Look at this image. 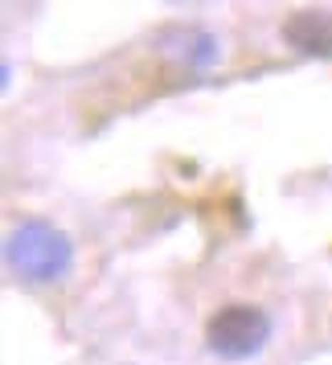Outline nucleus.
<instances>
[{"label":"nucleus","mask_w":332,"mask_h":365,"mask_svg":"<svg viewBox=\"0 0 332 365\" xmlns=\"http://www.w3.org/2000/svg\"><path fill=\"white\" fill-rule=\"evenodd\" d=\"M4 259L25 283H58L74 263V247L58 226L41 222V217H25L9 234Z\"/></svg>","instance_id":"obj_1"},{"label":"nucleus","mask_w":332,"mask_h":365,"mask_svg":"<svg viewBox=\"0 0 332 365\" xmlns=\"http://www.w3.org/2000/svg\"><path fill=\"white\" fill-rule=\"evenodd\" d=\"M172 37H177V41H168V50L177 53V62H185V66L201 70L217 58V41L205 34V29H177Z\"/></svg>","instance_id":"obj_4"},{"label":"nucleus","mask_w":332,"mask_h":365,"mask_svg":"<svg viewBox=\"0 0 332 365\" xmlns=\"http://www.w3.org/2000/svg\"><path fill=\"white\" fill-rule=\"evenodd\" d=\"M283 37L299 53L312 58H332V13L328 9H299L283 21Z\"/></svg>","instance_id":"obj_3"},{"label":"nucleus","mask_w":332,"mask_h":365,"mask_svg":"<svg viewBox=\"0 0 332 365\" xmlns=\"http://www.w3.org/2000/svg\"><path fill=\"white\" fill-rule=\"evenodd\" d=\"M266 341H271V316L254 304H226L205 324V345L226 361L254 357Z\"/></svg>","instance_id":"obj_2"}]
</instances>
